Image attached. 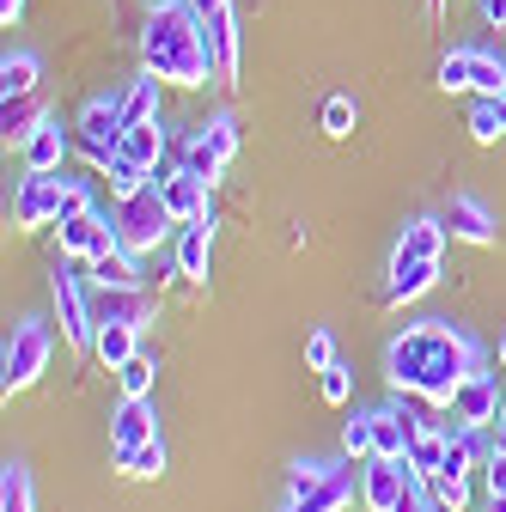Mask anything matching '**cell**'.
I'll return each mask as SVG.
<instances>
[{
	"label": "cell",
	"mask_w": 506,
	"mask_h": 512,
	"mask_svg": "<svg viewBox=\"0 0 506 512\" xmlns=\"http://www.w3.org/2000/svg\"><path fill=\"white\" fill-rule=\"evenodd\" d=\"M74 208H92L86 189L68 183V177H55V171H25V183L13 189V226H19V232L55 226L61 214H74Z\"/></svg>",
	"instance_id": "3"
},
{
	"label": "cell",
	"mask_w": 506,
	"mask_h": 512,
	"mask_svg": "<svg viewBox=\"0 0 506 512\" xmlns=\"http://www.w3.org/2000/svg\"><path fill=\"white\" fill-rule=\"evenodd\" d=\"M330 476H336V464H324V458H299L287 488H293V500H299V494H311V488H324Z\"/></svg>",
	"instance_id": "37"
},
{
	"label": "cell",
	"mask_w": 506,
	"mask_h": 512,
	"mask_svg": "<svg viewBox=\"0 0 506 512\" xmlns=\"http://www.w3.org/2000/svg\"><path fill=\"white\" fill-rule=\"evenodd\" d=\"M86 275H92V287H147V275L135 269V250H122V244H110L104 256H92Z\"/></svg>",
	"instance_id": "22"
},
{
	"label": "cell",
	"mask_w": 506,
	"mask_h": 512,
	"mask_svg": "<svg viewBox=\"0 0 506 512\" xmlns=\"http://www.w3.org/2000/svg\"><path fill=\"white\" fill-rule=\"evenodd\" d=\"M37 74H43V61L31 49H7V61H0V98H31Z\"/></svg>",
	"instance_id": "24"
},
{
	"label": "cell",
	"mask_w": 506,
	"mask_h": 512,
	"mask_svg": "<svg viewBox=\"0 0 506 512\" xmlns=\"http://www.w3.org/2000/svg\"><path fill=\"white\" fill-rule=\"evenodd\" d=\"M159 189H165V202H171V214H177V226H189V220H214V202H208V177H196V171H159Z\"/></svg>",
	"instance_id": "14"
},
{
	"label": "cell",
	"mask_w": 506,
	"mask_h": 512,
	"mask_svg": "<svg viewBox=\"0 0 506 512\" xmlns=\"http://www.w3.org/2000/svg\"><path fill=\"white\" fill-rule=\"evenodd\" d=\"M446 439H452V427H421V439L409 445V470L433 476L439 464H446Z\"/></svg>",
	"instance_id": "32"
},
{
	"label": "cell",
	"mask_w": 506,
	"mask_h": 512,
	"mask_svg": "<svg viewBox=\"0 0 506 512\" xmlns=\"http://www.w3.org/2000/svg\"><path fill=\"white\" fill-rule=\"evenodd\" d=\"M92 275L74 269V256H61L55 275H49V299H55V317H61V336H68V348L92 354V336H98V311H92V293H86Z\"/></svg>",
	"instance_id": "5"
},
{
	"label": "cell",
	"mask_w": 506,
	"mask_h": 512,
	"mask_svg": "<svg viewBox=\"0 0 506 512\" xmlns=\"http://www.w3.org/2000/svg\"><path fill=\"white\" fill-rule=\"evenodd\" d=\"M446 238H452V226H446V220L421 214V220H409V226H403V238H397V244H403L409 256H446Z\"/></svg>",
	"instance_id": "26"
},
{
	"label": "cell",
	"mask_w": 506,
	"mask_h": 512,
	"mask_svg": "<svg viewBox=\"0 0 506 512\" xmlns=\"http://www.w3.org/2000/svg\"><path fill=\"white\" fill-rule=\"evenodd\" d=\"M439 92H470V49H446V61H439Z\"/></svg>",
	"instance_id": "38"
},
{
	"label": "cell",
	"mask_w": 506,
	"mask_h": 512,
	"mask_svg": "<svg viewBox=\"0 0 506 512\" xmlns=\"http://www.w3.org/2000/svg\"><path fill=\"white\" fill-rule=\"evenodd\" d=\"M0 512H37V488L19 458H7V470H0Z\"/></svg>",
	"instance_id": "27"
},
{
	"label": "cell",
	"mask_w": 506,
	"mask_h": 512,
	"mask_svg": "<svg viewBox=\"0 0 506 512\" xmlns=\"http://www.w3.org/2000/svg\"><path fill=\"white\" fill-rule=\"evenodd\" d=\"M305 366H311V372L336 366V336H330V330H311V336H305Z\"/></svg>",
	"instance_id": "40"
},
{
	"label": "cell",
	"mask_w": 506,
	"mask_h": 512,
	"mask_svg": "<svg viewBox=\"0 0 506 512\" xmlns=\"http://www.w3.org/2000/svg\"><path fill=\"white\" fill-rule=\"evenodd\" d=\"M19 19H25V0H0V25H7V31H13Z\"/></svg>",
	"instance_id": "43"
},
{
	"label": "cell",
	"mask_w": 506,
	"mask_h": 512,
	"mask_svg": "<svg viewBox=\"0 0 506 512\" xmlns=\"http://www.w3.org/2000/svg\"><path fill=\"white\" fill-rule=\"evenodd\" d=\"M165 147H171V135H165L159 116H153V122H135V128H122V153H129L135 165H147L153 177L165 171Z\"/></svg>",
	"instance_id": "21"
},
{
	"label": "cell",
	"mask_w": 506,
	"mask_h": 512,
	"mask_svg": "<svg viewBox=\"0 0 506 512\" xmlns=\"http://www.w3.org/2000/svg\"><path fill=\"white\" fill-rule=\"evenodd\" d=\"M421 415L403 403V391L391 397V403H378L372 409V458H409V445L421 439Z\"/></svg>",
	"instance_id": "9"
},
{
	"label": "cell",
	"mask_w": 506,
	"mask_h": 512,
	"mask_svg": "<svg viewBox=\"0 0 506 512\" xmlns=\"http://www.w3.org/2000/svg\"><path fill=\"white\" fill-rule=\"evenodd\" d=\"M324 135H336V141L354 135V98H330L324 104Z\"/></svg>",
	"instance_id": "41"
},
{
	"label": "cell",
	"mask_w": 506,
	"mask_h": 512,
	"mask_svg": "<svg viewBox=\"0 0 506 512\" xmlns=\"http://www.w3.org/2000/svg\"><path fill=\"white\" fill-rule=\"evenodd\" d=\"M452 415H458V427H494V415H500V384H494V372H470L458 384Z\"/></svg>",
	"instance_id": "16"
},
{
	"label": "cell",
	"mask_w": 506,
	"mask_h": 512,
	"mask_svg": "<svg viewBox=\"0 0 506 512\" xmlns=\"http://www.w3.org/2000/svg\"><path fill=\"white\" fill-rule=\"evenodd\" d=\"M488 458H506V427H500V421H494V452H488Z\"/></svg>",
	"instance_id": "46"
},
{
	"label": "cell",
	"mask_w": 506,
	"mask_h": 512,
	"mask_svg": "<svg viewBox=\"0 0 506 512\" xmlns=\"http://www.w3.org/2000/svg\"><path fill=\"white\" fill-rule=\"evenodd\" d=\"M147 183H153L147 165H135L129 153H116V165H110V196H116V202H129L135 189H147Z\"/></svg>",
	"instance_id": "35"
},
{
	"label": "cell",
	"mask_w": 506,
	"mask_h": 512,
	"mask_svg": "<svg viewBox=\"0 0 506 512\" xmlns=\"http://www.w3.org/2000/svg\"><path fill=\"white\" fill-rule=\"evenodd\" d=\"M348 500H354V476H348V470H336V476H330L324 488H311V494H299V500H287L281 512H342Z\"/></svg>",
	"instance_id": "25"
},
{
	"label": "cell",
	"mask_w": 506,
	"mask_h": 512,
	"mask_svg": "<svg viewBox=\"0 0 506 512\" xmlns=\"http://www.w3.org/2000/svg\"><path fill=\"white\" fill-rule=\"evenodd\" d=\"M482 482H488V494H506V458H488L482 464Z\"/></svg>",
	"instance_id": "42"
},
{
	"label": "cell",
	"mask_w": 506,
	"mask_h": 512,
	"mask_svg": "<svg viewBox=\"0 0 506 512\" xmlns=\"http://www.w3.org/2000/svg\"><path fill=\"white\" fill-rule=\"evenodd\" d=\"M153 378H159L153 354H135V360H122V366H116V384H122V397H153Z\"/></svg>",
	"instance_id": "34"
},
{
	"label": "cell",
	"mask_w": 506,
	"mask_h": 512,
	"mask_svg": "<svg viewBox=\"0 0 506 512\" xmlns=\"http://www.w3.org/2000/svg\"><path fill=\"white\" fill-rule=\"evenodd\" d=\"M92 354H98V366H104V372H116L122 360H135V354H141V330H135V324H98Z\"/></svg>",
	"instance_id": "23"
},
{
	"label": "cell",
	"mask_w": 506,
	"mask_h": 512,
	"mask_svg": "<svg viewBox=\"0 0 506 512\" xmlns=\"http://www.w3.org/2000/svg\"><path fill=\"white\" fill-rule=\"evenodd\" d=\"M147 439H159V415H153V403H147V397H122V409L110 415V458L135 452V445H147Z\"/></svg>",
	"instance_id": "15"
},
{
	"label": "cell",
	"mask_w": 506,
	"mask_h": 512,
	"mask_svg": "<svg viewBox=\"0 0 506 512\" xmlns=\"http://www.w3.org/2000/svg\"><path fill=\"white\" fill-rule=\"evenodd\" d=\"M342 452L348 458H372V409H354L342 421Z\"/></svg>",
	"instance_id": "36"
},
{
	"label": "cell",
	"mask_w": 506,
	"mask_h": 512,
	"mask_svg": "<svg viewBox=\"0 0 506 512\" xmlns=\"http://www.w3.org/2000/svg\"><path fill=\"white\" fill-rule=\"evenodd\" d=\"M92 311H98V324H135V330L159 324V299L147 287H98Z\"/></svg>",
	"instance_id": "12"
},
{
	"label": "cell",
	"mask_w": 506,
	"mask_h": 512,
	"mask_svg": "<svg viewBox=\"0 0 506 512\" xmlns=\"http://www.w3.org/2000/svg\"><path fill=\"white\" fill-rule=\"evenodd\" d=\"M403 494H409V458H366V476H360L366 512H397Z\"/></svg>",
	"instance_id": "11"
},
{
	"label": "cell",
	"mask_w": 506,
	"mask_h": 512,
	"mask_svg": "<svg viewBox=\"0 0 506 512\" xmlns=\"http://www.w3.org/2000/svg\"><path fill=\"white\" fill-rule=\"evenodd\" d=\"M74 153L92 171H110L116 165V153H122V92L86 98V110L74 116Z\"/></svg>",
	"instance_id": "7"
},
{
	"label": "cell",
	"mask_w": 506,
	"mask_h": 512,
	"mask_svg": "<svg viewBox=\"0 0 506 512\" xmlns=\"http://www.w3.org/2000/svg\"><path fill=\"white\" fill-rule=\"evenodd\" d=\"M391 281H385V305L397 311V305H409V299H421L433 281H439V256H415V263H403V269H385Z\"/></svg>",
	"instance_id": "20"
},
{
	"label": "cell",
	"mask_w": 506,
	"mask_h": 512,
	"mask_svg": "<svg viewBox=\"0 0 506 512\" xmlns=\"http://www.w3.org/2000/svg\"><path fill=\"white\" fill-rule=\"evenodd\" d=\"M153 116H159V74H141L129 92H122V128L153 122Z\"/></svg>",
	"instance_id": "28"
},
{
	"label": "cell",
	"mask_w": 506,
	"mask_h": 512,
	"mask_svg": "<svg viewBox=\"0 0 506 512\" xmlns=\"http://www.w3.org/2000/svg\"><path fill=\"white\" fill-rule=\"evenodd\" d=\"M116 470L135 476V482H159L165 476V439H147V445H135V452H122Z\"/></svg>",
	"instance_id": "29"
},
{
	"label": "cell",
	"mask_w": 506,
	"mask_h": 512,
	"mask_svg": "<svg viewBox=\"0 0 506 512\" xmlns=\"http://www.w3.org/2000/svg\"><path fill=\"white\" fill-rule=\"evenodd\" d=\"M470 92L476 98H500L506 92V61L488 49H470Z\"/></svg>",
	"instance_id": "30"
},
{
	"label": "cell",
	"mask_w": 506,
	"mask_h": 512,
	"mask_svg": "<svg viewBox=\"0 0 506 512\" xmlns=\"http://www.w3.org/2000/svg\"><path fill=\"white\" fill-rule=\"evenodd\" d=\"M427 494L439 500V512H464V506H470V476L439 470V476H427Z\"/></svg>",
	"instance_id": "33"
},
{
	"label": "cell",
	"mask_w": 506,
	"mask_h": 512,
	"mask_svg": "<svg viewBox=\"0 0 506 512\" xmlns=\"http://www.w3.org/2000/svg\"><path fill=\"white\" fill-rule=\"evenodd\" d=\"M494 421H500V427H506V391H500V415H494Z\"/></svg>",
	"instance_id": "48"
},
{
	"label": "cell",
	"mask_w": 506,
	"mask_h": 512,
	"mask_svg": "<svg viewBox=\"0 0 506 512\" xmlns=\"http://www.w3.org/2000/svg\"><path fill=\"white\" fill-rule=\"evenodd\" d=\"M37 122H43V104L37 98H7V104H0V135H7V147L25 141Z\"/></svg>",
	"instance_id": "31"
},
{
	"label": "cell",
	"mask_w": 506,
	"mask_h": 512,
	"mask_svg": "<svg viewBox=\"0 0 506 512\" xmlns=\"http://www.w3.org/2000/svg\"><path fill=\"white\" fill-rule=\"evenodd\" d=\"M488 512H506V494H488Z\"/></svg>",
	"instance_id": "47"
},
{
	"label": "cell",
	"mask_w": 506,
	"mask_h": 512,
	"mask_svg": "<svg viewBox=\"0 0 506 512\" xmlns=\"http://www.w3.org/2000/svg\"><path fill=\"white\" fill-rule=\"evenodd\" d=\"M439 7H446V0H433V13H439Z\"/></svg>",
	"instance_id": "50"
},
{
	"label": "cell",
	"mask_w": 506,
	"mask_h": 512,
	"mask_svg": "<svg viewBox=\"0 0 506 512\" xmlns=\"http://www.w3.org/2000/svg\"><path fill=\"white\" fill-rule=\"evenodd\" d=\"M488 110H494V128H500V141H506V92H500V98H488Z\"/></svg>",
	"instance_id": "45"
},
{
	"label": "cell",
	"mask_w": 506,
	"mask_h": 512,
	"mask_svg": "<svg viewBox=\"0 0 506 512\" xmlns=\"http://www.w3.org/2000/svg\"><path fill=\"white\" fill-rule=\"evenodd\" d=\"M55 232H61V256H74V263H92V256H104V250L116 244V220H104V214H92V208L61 214Z\"/></svg>",
	"instance_id": "10"
},
{
	"label": "cell",
	"mask_w": 506,
	"mask_h": 512,
	"mask_svg": "<svg viewBox=\"0 0 506 512\" xmlns=\"http://www.w3.org/2000/svg\"><path fill=\"white\" fill-rule=\"evenodd\" d=\"M446 226H452V238H464V244H500V226H494V214L476 202V196H464V189H458V196L446 202Z\"/></svg>",
	"instance_id": "18"
},
{
	"label": "cell",
	"mask_w": 506,
	"mask_h": 512,
	"mask_svg": "<svg viewBox=\"0 0 506 512\" xmlns=\"http://www.w3.org/2000/svg\"><path fill=\"white\" fill-rule=\"evenodd\" d=\"M500 366H506V336H500Z\"/></svg>",
	"instance_id": "49"
},
{
	"label": "cell",
	"mask_w": 506,
	"mask_h": 512,
	"mask_svg": "<svg viewBox=\"0 0 506 512\" xmlns=\"http://www.w3.org/2000/svg\"><path fill=\"white\" fill-rule=\"evenodd\" d=\"M208 19V49H214V86H238V19H232V0L226 7H214V13H202Z\"/></svg>",
	"instance_id": "17"
},
{
	"label": "cell",
	"mask_w": 506,
	"mask_h": 512,
	"mask_svg": "<svg viewBox=\"0 0 506 512\" xmlns=\"http://www.w3.org/2000/svg\"><path fill=\"white\" fill-rule=\"evenodd\" d=\"M348 397H354V372L336 360V366H324V403L330 409H348Z\"/></svg>",
	"instance_id": "39"
},
{
	"label": "cell",
	"mask_w": 506,
	"mask_h": 512,
	"mask_svg": "<svg viewBox=\"0 0 506 512\" xmlns=\"http://www.w3.org/2000/svg\"><path fill=\"white\" fill-rule=\"evenodd\" d=\"M171 226H177V214H171V202H165L159 177H153L147 189H135L129 202H116V244H122V250H135V256L159 250V244L171 238Z\"/></svg>",
	"instance_id": "4"
},
{
	"label": "cell",
	"mask_w": 506,
	"mask_h": 512,
	"mask_svg": "<svg viewBox=\"0 0 506 512\" xmlns=\"http://www.w3.org/2000/svg\"><path fill=\"white\" fill-rule=\"evenodd\" d=\"M482 366H488L482 342L464 324H452V317H421V324H403V336H391V348H385L391 391L421 397L433 409H452L458 384L470 372H482Z\"/></svg>",
	"instance_id": "1"
},
{
	"label": "cell",
	"mask_w": 506,
	"mask_h": 512,
	"mask_svg": "<svg viewBox=\"0 0 506 512\" xmlns=\"http://www.w3.org/2000/svg\"><path fill=\"white\" fill-rule=\"evenodd\" d=\"M19 147H25V171H61V165H68V153H74V135L43 116Z\"/></svg>",
	"instance_id": "19"
},
{
	"label": "cell",
	"mask_w": 506,
	"mask_h": 512,
	"mask_svg": "<svg viewBox=\"0 0 506 512\" xmlns=\"http://www.w3.org/2000/svg\"><path fill=\"white\" fill-rule=\"evenodd\" d=\"M238 159V116H208L196 135L183 141V171H196V177H220L226 165Z\"/></svg>",
	"instance_id": "8"
},
{
	"label": "cell",
	"mask_w": 506,
	"mask_h": 512,
	"mask_svg": "<svg viewBox=\"0 0 506 512\" xmlns=\"http://www.w3.org/2000/svg\"><path fill=\"white\" fill-rule=\"evenodd\" d=\"M482 19H488V25H500V31H506V0H482Z\"/></svg>",
	"instance_id": "44"
},
{
	"label": "cell",
	"mask_w": 506,
	"mask_h": 512,
	"mask_svg": "<svg viewBox=\"0 0 506 512\" xmlns=\"http://www.w3.org/2000/svg\"><path fill=\"white\" fill-rule=\"evenodd\" d=\"M49 354H55L49 324H43V317H19L13 336H7V354H0V391H7V397L31 391V384L43 378V366H49Z\"/></svg>",
	"instance_id": "6"
},
{
	"label": "cell",
	"mask_w": 506,
	"mask_h": 512,
	"mask_svg": "<svg viewBox=\"0 0 506 512\" xmlns=\"http://www.w3.org/2000/svg\"><path fill=\"white\" fill-rule=\"evenodd\" d=\"M141 68L171 80V86H208L214 74V49H208V19L196 0H159L141 25Z\"/></svg>",
	"instance_id": "2"
},
{
	"label": "cell",
	"mask_w": 506,
	"mask_h": 512,
	"mask_svg": "<svg viewBox=\"0 0 506 512\" xmlns=\"http://www.w3.org/2000/svg\"><path fill=\"white\" fill-rule=\"evenodd\" d=\"M171 263H177L183 281L208 287V275H214V220H189L177 232V244H171Z\"/></svg>",
	"instance_id": "13"
}]
</instances>
